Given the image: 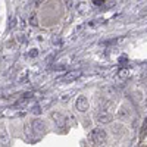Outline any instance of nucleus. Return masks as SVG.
Returning a JSON list of instances; mask_svg holds the SVG:
<instances>
[{
    "label": "nucleus",
    "instance_id": "39448f33",
    "mask_svg": "<svg viewBox=\"0 0 147 147\" xmlns=\"http://www.w3.org/2000/svg\"><path fill=\"white\" fill-rule=\"evenodd\" d=\"M7 141H9V137H7L6 128L5 125H0V146H6Z\"/></svg>",
    "mask_w": 147,
    "mask_h": 147
},
{
    "label": "nucleus",
    "instance_id": "0eeeda50",
    "mask_svg": "<svg viewBox=\"0 0 147 147\" xmlns=\"http://www.w3.org/2000/svg\"><path fill=\"white\" fill-rule=\"evenodd\" d=\"M78 77H80V74H78V72H72L71 75H66L62 81H65V82H71V81H74V80H77Z\"/></svg>",
    "mask_w": 147,
    "mask_h": 147
},
{
    "label": "nucleus",
    "instance_id": "9b49d317",
    "mask_svg": "<svg viewBox=\"0 0 147 147\" xmlns=\"http://www.w3.org/2000/svg\"><path fill=\"white\" fill-rule=\"evenodd\" d=\"M121 77H122V78H124V77H128V71L122 69V71H121Z\"/></svg>",
    "mask_w": 147,
    "mask_h": 147
},
{
    "label": "nucleus",
    "instance_id": "f03ea898",
    "mask_svg": "<svg viewBox=\"0 0 147 147\" xmlns=\"http://www.w3.org/2000/svg\"><path fill=\"white\" fill-rule=\"evenodd\" d=\"M75 106H77V110H80V112H85V110L88 109V100L85 99L84 96H80L78 99H77Z\"/></svg>",
    "mask_w": 147,
    "mask_h": 147
},
{
    "label": "nucleus",
    "instance_id": "f257e3e1",
    "mask_svg": "<svg viewBox=\"0 0 147 147\" xmlns=\"http://www.w3.org/2000/svg\"><path fill=\"white\" fill-rule=\"evenodd\" d=\"M106 131L103 128H94L90 134V141L96 146H99V144H103L106 141Z\"/></svg>",
    "mask_w": 147,
    "mask_h": 147
},
{
    "label": "nucleus",
    "instance_id": "423d86ee",
    "mask_svg": "<svg viewBox=\"0 0 147 147\" xmlns=\"http://www.w3.org/2000/svg\"><path fill=\"white\" fill-rule=\"evenodd\" d=\"M53 118L56 119L55 122L57 124V127H60V128H62V127L65 125V118H63L62 115H59V113H55V115H53Z\"/></svg>",
    "mask_w": 147,
    "mask_h": 147
},
{
    "label": "nucleus",
    "instance_id": "6e6552de",
    "mask_svg": "<svg viewBox=\"0 0 147 147\" xmlns=\"http://www.w3.org/2000/svg\"><path fill=\"white\" fill-rule=\"evenodd\" d=\"M128 113H129V112H128V107H127V109H125V107H122V109L119 110L118 116H119V118H125V116H128Z\"/></svg>",
    "mask_w": 147,
    "mask_h": 147
},
{
    "label": "nucleus",
    "instance_id": "9d476101",
    "mask_svg": "<svg viewBox=\"0 0 147 147\" xmlns=\"http://www.w3.org/2000/svg\"><path fill=\"white\" fill-rule=\"evenodd\" d=\"M37 55H38V52H37V49H32V50L30 52V56H31V57H35Z\"/></svg>",
    "mask_w": 147,
    "mask_h": 147
},
{
    "label": "nucleus",
    "instance_id": "7ed1b4c3",
    "mask_svg": "<svg viewBox=\"0 0 147 147\" xmlns=\"http://www.w3.org/2000/svg\"><path fill=\"white\" fill-rule=\"evenodd\" d=\"M32 128H34L35 132H44V131H46L44 122L40 121V119H34V121H32Z\"/></svg>",
    "mask_w": 147,
    "mask_h": 147
},
{
    "label": "nucleus",
    "instance_id": "1a4fd4ad",
    "mask_svg": "<svg viewBox=\"0 0 147 147\" xmlns=\"http://www.w3.org/2000/svg\"><path fill=\"white\" fill-rule=\"evenodd\" d=\"M30 24H31L32 27H38V19H37L35 15H32V16L30 18Z\"/></svg>",
    "mask_w": 147,
    "mask_h": 147
},
{
    "label": "nucleus",
    "instance_id": "f8f14e48",
    "mask_svg": "<svg viewBox=\"0 0 147 147\" xmlns=\"http://www.w3.org/2000/svg\"><path fill=\"white\" fill-rule=\"evenodd\" d=\"M96 6H100V5H103V2H100V0H94V2H93Z\"/></svg>",
    "mask_w": 147,
    "mask_h": 147
},
{
    "label": "nucleus",
    "instance_id": "20e7f679",
    "mask_svg": "<svg viewBox=\"0 0 147 147\" xmlns=\"http://www.w3.org/2000/svg\"><path fill=\"white\" fill-rule=\"evenodd\" d=\"M110 121H112V115L107 112H102L97 115V122H100V124H109Z\"/></svg>",
    "mask_w": 147,
    "mask_h": 147
}]
</instances>
